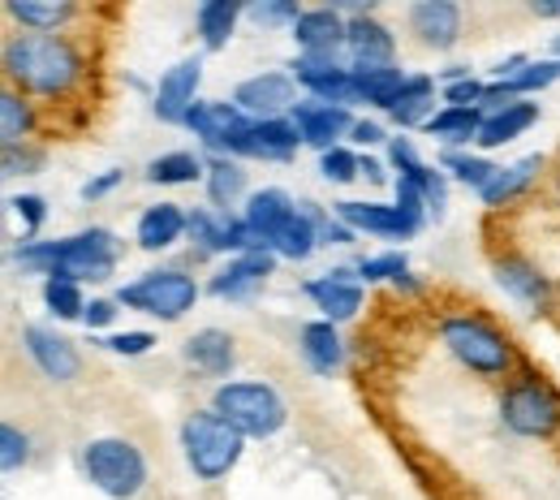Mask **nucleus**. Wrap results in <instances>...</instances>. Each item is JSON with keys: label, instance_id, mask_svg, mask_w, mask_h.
Returning a JSON list of instances; mask_svg holds the SVG:
<instances>
[{"label": "nucleus", "instance_id": "obj_1", "mask_svg": "<svg viewBox=\"0 0 560 500\" xmlns=\"http://www.w3.org/2000/svg\"><path fill=\"white\" fill-rule=\"evenodd\" d=\"M13 259L31 272H44L48 281H108L117 259H121V242L113 229H82L73 237H57V242H22L13 251Z\"/></svg>", "mask_w": 560, "mask_h": 500}, {"label": "nucleus", "instance_id": "obj_2", "mask_svg": "<svg viewBox=\"0 0 560 500\" xmlns=\"http://www.w3.org/2000/svg\"><path fill=\"white\" fill-rule=\"evenodd\" d=\"M4 73L22 95H70L82 78V57L66 35H13L4 44Z\"/></svg>", "mask_w": 560, "mask_h": 500}, {"label": "nucleus", "instance_id": "obj_3", "mask_svg": "<svg viewBox=\"0 0 560 500\" xmlns=\"http://www.w3.org/2000/svg\"><path fill=\"white\" fill-rule=\"evenodd\" d=\"M440 341L444 350L457 358L466 371L483 375V380H495V375H509L513 371V346L509 337L479 319V315H444L440 319Z\"/></svg>", "mask_w": 560, "mask_h": 500}, {"label": "nucleus", "instance_id": "obj_4", "mask_svg": "<svg viewBox=\"0 0 560 500\" xmlns=\"http://www.w3.org/2000/svg\"><path fill=\"white\" fill-rule=\"evenodd\" d=\"M182 449H186V466L195 470V479L215 484V479H224L242 462L246 435L233 423H224L215 410H195L182 423Z\"/></svg>", "mask_w": 560, "mask_h": 500}, {"label": "nucleus", "instance_id": "obj_5", "mask_svg": "<svg viewBox=\"0 0 560 500\" xmlns=\"http://www.w3.org/2000/svg\"><path fill=\"white\" fill-rule=\"evenodd\" d=\"M211 410L224 423H233L246 440H268L289 419L280 393L264 380H229V384H220L215 397H211Z\"/></svg>", "mask_w": 560, "mask_h": 500}, {"label": "nucleus", "instance_id": "obj_6", "mask_svg": "<svg viewBox=\"0 0 560 500\" xmlns=\"http://www.w3.org/2000/svg\"><path fill=\"white\" fill-rule=\"evenodd\" d=\"M82 470L86 479L108 500H135L147 484V457L135 440L121 435H100L82 449Z\"/></svg>", "mask_w": 560, "mask_h": 500}, {"label": "nucleus", "instance_id": "obj_7", "mask_svg": "<svg viewBox=\"0 0 560 500\" xmlns=\"http://www.w3.org/2000/svg\"><path fill=\"white\" fill-rule=\"evenodd\" d=\"M500 419L526 440H548L560 428V393L535 371H522L500 397Z\"/></svg>", "mask_w": 560, "mask_h": 500}, {"label": "nucleus", "instance_id": "obj_8", "mask_svg": "<svg viewBox=\"0 0 560 500\" xmlns=\"http://www.w3.org/2000/svg\"><path fill=\"white\" fill-rule=\"evenodd\" d=\"M195 302H199V286L182 268H160V272H147L135 286L117 289V306L155 315L164 324H177L186 311H195Z\"/></svg>", "mask_w": 560, "mask_h": 500}, {"label": "nucleus", "instance_id": "obj_9", "mask_svg": "<svg viewBox=\"0 0 560 500\" xmlns=\"http://www.w3.org/2000/svg\"><path fill=\"white\" fill-rule=\"evenodd\" d=\"M298 143H302V135H298V126L289 117H268V121H250L237 139H229L215 155H250V160L280 164V160H289L298 151Z\"/></svg>", "mask_w": 560, "mask_h": 500}, {"label": "nucleus", "instance_id": "obj_10", "mask_svg": "<svg viewBox=\"0 0 560 500\" xmlns=\"http://www.w3.org/2000/svg\"><path fill=\"white\" fill-rule=\"evenodd\" d=\"M289 78L302 82V86L311 91V100H319V104H337V108L358 104V95H353V73L346 70L337 57H298V61L289 66Z\"/></svg>", "mask_w": 560, "mask_h": 500}, {"label": "nucleus", "instance_id": "obj_11", "mask_svg": "<svg viewBox=\"0 0 560 500\" xmlns=\"http://www.w3.org/2000/svg\"><path fill=\"white\" fill-rule=\"evenodd\" d=\"M186 233H190V242L199 246V255H220V251L246 255V251H255V246H259L242 216L208 212V208H195V212H190Z\"/></svg>", "mask_w": 560, "mask_h": 500}, {"label": "nucleus", "instance_id": "obj_12", "mask_svg": "<svg viewBox=\"0 0 560 500\" xmlns=\"http://www.w3.org/2000/svg\"><path fill=\"white\" fill-rule=\"evenodd\" d=\"M289 121L298 126L302 143L319 147V155H324V151H332V147H337V139L353 130L350 108H337V104H319V100H298V104L289 108Z\"/></svg>", "mask_w": 560, "mask_h": 500}, {"label": "nucleus", "instance_id": "obj_13", "mask_svg": "<svg viewBox=\"0 0 560 500\" xmlns=\"http://www.w3.org/2000/svg\"><path fill=\"white\" fill-rule=\"evenodd\" d=\"M350 22L341 18V9H302V18L293 22V39L302 48V57H337L346 48Z\"/></svg>", "mask_w": 560, "mask_h": 500}, {"label": "nucleus", "instance_id": "obj_14", "mask_svg": "<svg viewBox=\"0 0 560 500\" xmlns=\"http://www.w3.org/2000/svg\"><path fill=\"white\" fill-rule=\"evenodd\" d=\"M199 78H203V61L199 57H186L182 66L160 78V91H155V117L168 121V126H186V113L199 104L195 91H199Z\"/></svg>", "mask_w": 560, "mask_h": 500}, {"label": "nucleus", "instance_id": "obj_15", "mask_svg": "<svg viewBox=\"0 0 560 500\" xmlns=\"http://www.w3.org/2000/svg\"><path fill=\"white\" fill-rule=\"evenodd\" d=\"M346 53H350V70H388L393 57H397V39H393V31L384 22L362 13V18H350Z\"/></svg>", "mask_w": 560, "mask_h": 500}, {"label": "nucleus", "instance_id": "obj_16", "mask_svg": "<svg viewBox=\"0 0 560 500\" xmlns=\"http://www.w3.org/2000/svg\"><path fill=\"white\" fill-rule=\"evenodd\" d=\"M306 298L324 311L328 324H341L353 319L358 306H362V286H358V268H332L315 281H306Z\"/></svg>", "mask_w": 560, "mask_h": 500}, {"label": "nucleus", "instance_id": "obj_17", "mask_svg": "<svg viewBox=\"0 0 560 500\" xmlns=\"http://www.w3.org/2000/svg\"><path fill=\"white\" fill-rule=\"evenodd\" d=\"M272 268H277V255H272L268 246H255V251H246V255H233L229 268H220V272L211 277L208 289L215 298H250L255 289L272 277Z\"/></svg>", "mask_w": 560, "mask_h": 500}, {"label": "nucleus", "instance_id": "obj_18", "mask_svg": "<svg viewBox=\"0 0 560 500\" xmlns=\"http://www.w3.org/2000/svg\"><path fill=\"white\" fill-rule=\"evenodd\" d=\"M337 220L350 224L353 233L362 229V233H375V237H415L422 229V220L406 216L397 204L384 208V204H353V199H346V204H337Z\"/></svg>", "mask_w": 560, "mask_h": 500}, {"label": "nucleus", "instance_id": "obj_19", "mask_svg": "<svg viewBox=\"0 0 560 500\" xmlns=\"http://www.w3.org/2000/svg\"><path fill=\"white\" fill-rule=\"evenodd\" d=\"M22 341H26V354L35 358V367H39L48 380H57V384H70L73 375L82 371V358L73 350V341L57 337L52 328L31 324V328L22 333Z\"/></svg>", "mask_w": 560, "mask_h": 500}, {"label": "nucleus", "instance_id": "obj_20", "mask_svg": "<svg viewBox=\"0 0 560 500\" xmlns=\"http://www.w3.org/2000/svg\"><path fill=\"white\" fill-rule=\"evenodd\" d=\"M186 126L195 130V139H203L211 155L220 151V147L229 143V139H237L250 121H246V113L237 108V104H220V100H199L190 113H186Z\"/></svg>", "mask_w": 560, "mask_h": 500}, {"label": "nucleus", "instance_id": "obj_21", "mask_svg": "<svg viewBox=\"0 0 560 500\" xmlns=\"http://www.w3.org/2000/svg\"><path fill=\"white\" fill-rule=\"evenodd\" d=\"M410 31L427 48L448 53L462 35V9L453 0H419V4H410Z\"/></svg>", "mask_w": 560, "mask_h": 500}, {"label": "nucleus", "instance_id": "obj_22", "mask_svg": "<svg viewBox=\"0 0 560 500\" xmlns=\"http://www.w3.org/2000/svg\"><path fill=\"white\" fill-rule=\"evenodd\" d=\"M233 104L242 113H255V121H268L277 117L280 108H293V78L289 73H259V78H246L237 91H233Z\"/></svg>", "mask_w": 560, "mask_h": 500}, {"label": "nucleus", "instance_id": "obj_23", "mask_svg": "<svg viewBox=\"0 0 560 500\" xmlns=\"http://www.w3.org/2000/svg\"><path fill=\"white\" fill-rule=\"evenodd\" d=\"M495 286L504 289L509 298H517L522 306H548V298H552V281L522 255L495 259Z\"/></svg>", "mask_w": 560, "mask_h": 500}, {"label": "nucleus", "instance_id": "obj_24", "mask_svg": "<svg viewBox=\"0 0 560 500\" xmlns=\"http://www.w3.org/2000/svg\"><path fill=\"white\" fill-rule=\"evenodd\" d=\"M298 346H302V358H306V367H311L315 375H332V371H341V362H346L341 333H337V324H328V319H311V324L302 328Z\"/></svg>", "mask_w": 560, "mask_h": 500}, {"label": "nucleus", "instance_id": "obj_25", "mask_svg": "<svg viewBox=\"0 0 560 500\" xmlns=\"http://www.w3.org/2000/svg\"><path fill=\"white\" fill-rule=\"evenodd\" d=\"M293 212H298V208H293V199H289L284 190H255V195L246 199L242 220H246V229L255 233V242H259V246H268V242H272V233H277L280 224H284Z\"/></svg>", "mask_w": 560, "mask_h": 500}, {"label": "nucleus", "instance_id": "obj_26", "mask_svg": "<svg viewBox=\"0 0 560 500\" xmlns=\"http://www.w3.org/2000/svg\"><path fill=\"white\" fill-rule=\"evenodd\" d=\"M186 224H190V216L182 212L177 204H155V208H147V212L139 216L135 237H139L142 251H168L173 242H182Z\"/></svg>", "mask_w": 560, "mask_h": 500}, {"label": "nucleus", "instance_id": "obj_27", "mask_svg": "<svg viewBox=\"0 0 560 500\" xmlns=\"http://www.w3.org/2000/svg\"><path fill=\"white\" fill-rule=\"evenodd\" d=\"M535 121H539V104H530V100H513V104H504V108L488 113V121H483V130H479V147L513 143V139L526 135Z\"/></svg>", "mask_w": 560, "mask_h": 500}, {"label": "nucleus", "instance_id": "obj_28", "mask_svg": "<svg viewBox=\"0 0 560 500\" xmlns=\"http://www.w3.org/2000/svg\"><path fill=\"white\" fill-rule=\"evenodd\" d=\"M186 362L195 367V371H203V375H229L233 371V337L229 333H220V328H203V333H195L190 341H186Z\"/></svg>", "mask_w": 560, "mask_h": 500}, {"label": "nucleus", "instance_id": "obj_29", "mask_svg": "<svg viewBox=\"0 0 560 500\" xmlns=\"http://www.w3.org/2000/svg\"><path fill=\"white\" fill-rule=\"evenodd\" d=\"M539 168H544V155H526V160H517V164H509V168H495V177L479 190V199H483L488 208H504L509 199H517V195L539 177Z\"/></svg>", "mask_w": 560, "mask_h": 500}, {"label": "nucleus", "instance_id": "obj_30", "mask_svg": "<svg viewBox=\"0 0 560 500\" xmlns=\"http://www.w3.org/2000/svg\"><path fill=\"white\" fill-rule=\"evenodd\" d=\"M315 246H319V224L302 212V208L289 216L277 233H272V242H268V251H272L277 259H293V264H298V259H311Z\"/></svg>", "mask_w": 560, "mask_h": 500}, {"label": "nucleus", "instance_id": "obj_31", "mask_svg": "<svg viewBox=\"0 0 560 500\" xmlns=\"http://www.w3.org/2000/svg\"><path fill=\"white\" fill-rule=\"evenodd\" d=\"M435 108V78H427V73H415V78H406V91H401V100L388 108V117L401 126V130H410V126H427L431 113Z\"/></svg>", "mask_w": 560, "mask_h": 500}, {"label": "nucleus", "instance_id": "obj_32", "mask_svg": "<svg viewBox=\"0 0 560 500\" xmlns=\"http://www.w3.org/2000/svg\"><path fill=\"white\" fill-rule=\"evenodd\" d=\"M353 73V95L358 104H380V108H393L406 91V73L397 66L388 70H350Z\"/></svg>", "mask_w": 560, "mask_h": 500}, {"label": "nucleus", "instance_id": "obj_33", "mask_svg": "<svg viewBox=\"0 0 560 500\" xmlns=\"http://www.w3.org/2000/svg\"><path fill=\"white\" fill-rule=\"evenodd\" d=\"M242 190H246V173H242V164H237V160H229V155H208L211 208H220V212L229 216V208L242 199Z\"/></svg>", "mask_w": 560, "mask_h": 500}, {"label": "nucleus", "instance_id": "obj_34", "mask_svg": "<svg viewBox=\"0 0 560 500\" xmlns=\"http://www.w3.org/2000/svg\"><path fill=\"white\" fill-rule=\"evenodd\" d=\"M483 121H488L483 108H444V113H435L422 130H427L431 139H444V143H470V139L479 143Z\"/></svg>", "mask_w": 560, "mask_h": 500}, {"label": "nucleus", "instance_id": "obj_35", "mask_svg": "<svg viewBox=\"0 0 560 500\" xmlns=\"http://www.w3.org/2000/svg\"><path fill=\"white\" fill-rule=\"evenodd\" d=\"M237 18H242V4H237V0H208V4H199L195 22H199V35H203V48H208V53L224 48V44L233 39Z\"/></svg>", "mask_w": 560, "mask_h": 500}, {"label": "nucleus", "instance_id": "obj_36", "mask_svg": "<svg viewBox=\"0 0 560 500\" xmlns=\"http://www.w3.org/2000/svg\"><path fill=\"white\" fill-rule=\"evenodd\" d=\"M195 177H208V160H199L195 151H168L147 164V182L155 186H190Z\"/></svg>", "mask_w": 560, "mask_h": 500}, {"label": "nucleus", "instance_id": "obj_37", "mask_svg": "<svg viewBox=\"0 0 560 500\" xmlns=\"http://www.w3.org/2000/svg\"><path fill=\"white\" fill-rule=\"evenodd\" d=\"M13 22H22L31 35H57L73 18V4H35V0H9L4 4Z\"/></svg>", "mask_w": 560, "mask_h": 500}, {"label": "nucleus", "instance_id": "obj_38", "mask_svg": "<svg viewBox=\"0 0 560 500\" xmlns=\"http://www.w3.org/2000/svg\"><path fill=\"white\" fill-rule=\"evenodd\" d=\"M31 130H35V113H31L26 95L4 91L0 95V139H4V147H22L31 139Z\"/></svg>", "mask_w": 560, "mask_h": 500}, {"label": "nucleus", "instance_id": "obj_39", "mask_svg": "<svg viewBox=\"0 0 560 500\" xmlns=\"http://www.w3.org/2000/svg\"><path fill=\"white\" fill-rule=\"evenodd\" d=\"M440 168H444V173H453L462 186L483 190L491 177H495V168H500V164H491V160H483V155H466V151H444V155H440Z\"/></svg>", "mask_w": 560, "mask_h": 500}, {"label": "nucleus", "instance_id": "obj_40", "mask_svg": "<svg viewBox=\"0 0 560 500\" xmlns=\"http://www.w3.org/2000/svg\"><path fill=\"white\" fill-rule=\"evenodd\" d=\"M44 306L57 315V319H82L86 315V298L73 281H44Z\"/></svg>", "mask_w": 560, "mask_h": 500}, {"label": "nucleus", "instance_id": "obj_41", "mask_svg": "<svg viewBox=\"0 0 560 500\" xmlns=\"http://www.w3.org/2000/svg\"><path fill=\"white\" fill-rule=\"evenodd\" d=\"M401 177H410V182H415V186L422 190V204H427V212L444 216V204H448V177H444V168L419 164L415 173H401Z\"/></svg>", "mask_w": 560, "mask_h": 500}, {"label": "nucleus", "instance_id": "obj_42", "mask_svg": "<svg viewBox=\"0 0 560 500\" xmlns=\"http://www.w3.org/2000/svg\"><path fill=\"white\" fill-rule=\"evenodd\" d=\"M246 18L255 26H289L293 31V22L302 18V9L293 0H255V4H246Z\"/></svg>", "mask_w": 560, "mask_h": 500}, {"label": "nucleus", "instance_id": "obj_43", "mask_svg": "<svg viewBox=\"0 0 560 500\" xmlns=\"http://www.w3.org/2000/svg\"><path fill=\"white\" fill-rule=\"evenodd\" d=\"M319 173H324L328 182L346 186V182H353V177L362 173V155H353L350 147H332V151L319 155Z\"/></svg>", "mask_w": 560, "mask_h": 500}, {"label": "nucleus", "instance_id": "obj_44", "mask_svg": "<svg viewBox=\"0 0 560 500\" xmlns=\"http://www.w3.org/2000/svg\"><path fill=\"white\" fill-rule=\"evenodd\" d=\"M406 272H410V264H406V255H397V251L371 255V259L358 264V281H401Z\"/></svg>", "mask_w": 560, "mask_h": 500}, {"label": "nucleus", "instance_id": "obj_45", "mask_svg": "<svg viewBox=\"0 0 560 500\" xmlns=\"http://www.w3.org/2000/svg\"><path fill=\"white\" fill-rule=\"evenodd\" d=\"M26 457H31V435L18 431L13 423H4V428H0V466L13 475V470L26 466Z\"/></svg>", "mask_w": 560, "mask_h": 500}, {"label": "nucleus", "instance_id": "obj_46", "mask_svg": "<svg viewBox=\"0 0 560 500\" xmlns=\"http://www.w3.org/2000/svg\"><path fill=\"white\" fill-rule=\"evenodd\" d=\"M44 164V151H35V147H4V177H26V173H35Z\"/></svg>", "mask_w": 560, "mask_h": 500}, {"label": "nucleus", "instance_id": "obj_47", "mask_svg": "<svg viewBox=\"0 0 560 500\" xmlns=\"http://www.w3.org/2000/svg\"><path fill=\"white\" fill-rule=\"evenodd\" d=\"M444 100H448V108H479L488 100V86L479 78H466L457 86H444Z\"/></svg>", "mask_w": 560, "mask_h": 500}, {"label": "nucleus", "instance_id": "obj_48", "mask_svg": "<svg viewBox=\"0 0 560 500\" xmlns=\"http://www.w3.org/2000/svg\"><path fill=\"white\" fill-rule=\"evenodd\" d=\"M9 208H13V212H18V220L26 224V233H39V224L48 220V204H44L39 195H18Z\"/></svg>", "mask_w": 560, "mask_h": 500}, {"label": "nucleus", "instance_id": "obj_49", "mask_svg": "<svg viewBox=\"0 0 560 500\" xmlns=\"http://www.w3.org/2000/svg\"><path fill=\"white\" fill-rule=\"evenodd\" d=\"M104 346H108L113 354H121V358H139V354H147V350L155 346V337H151V333H113Z\"/></svg>", "mask_w": 560, "mask_h": 500}, {"label": "nucleus", "instance_id": "obj_50", "mask_svg": "<svg viewBox=\"0 0 560 500\" xmlns=\"http://www.w3.org/2000/svg\"><path fill=\"white\" fill-rule=\"evenodd\" d=\"M113 315H117V298H91V302H86L82 324H86V328H108V324H113Z\"/></svg>", "mask_w": 560, "mask_h": 500}, {"label": "nucleus", "instance_id": "obj_51", "mask_svg": "<svg viewBox=\"0 0 560 500\" xmlns=\"http://www.w3.org/2000/svg\"><path fill=\"white\" fill-rule=\"evenodd\" d=\"M388 160H393V168L397 173H415L422 160H419V151H415V143L410 139H393V147H388Z\"/></svg>", "mask_w": 560, "mask_h": 500}, {"label": "nucleus", "instance_id": "obj_52", "mask_svg": "<svg viewBox=\"0 0 560 500\" xmlns=\"http://www.w3.org/2000/svg\"><path fill=\"white\" fill-rule=\"evenodd\" d=\"M121 177H126L121 168H108L104 177H95V182H86V186H82V199H86V204H91V199H104L108 190H117V186H121Z\"/></svg>", "mask_w": 560, "mask_h": 500}, {"label": "nucleus", "instance_id": "obj_53", "mask_svg": "<svg viewBox=\"0 0 560 500\" xmlns=\"http://www.w3.org/2000/svg\"><path fill=\"white\" fill-rule=\"evenodd\" d=\"M319 242H328V246H350L353 242V229L350 224H341V220H319Z\"/></svg>", "mask_w": 560, "mask_h": 500}, {"label": "nucleus", "instance_id": "obj_54", "mask_svg": "<svg viewBox=\"0 0 560 500\" xmlns=\"http://www.w3.org/2000/svg\"><path fill=\"white\" fill-rule=\"evenodd\" d=\"M350 139L353 143H362V147L380 143V139H384V126H380V121H353Z\"/></svg>", "mask_w": 560, "mask_h": 500}, {"label": "nucleus", "instance_id": "obj_55", "mask_svg": "<svg viewBox=\"0 0 560 500\" xmlns=\"http://www.w3.org/2000/svg\"><path fill=\"white\" fill-rule=\"evenodd\" d=\"M535 18H560V0H530Z\"/></svg>", "mask_w": 560, "mask_h": 500}, {"label": "nucleus", "instance_id": "obj_56", "mask_svg": "<svg viewBox=\"0 0 560 500\" xmlns=\"http://www.w3.org/2000/svg\"><path fill=\"white\" fill-rule=\"evenodd\" d=\"M362 173H366L371 182H384V164H380V160H362Z\"/></svg>", "mask_w": 560, "mask_h": 500}, {"label": "nucleus", "instance_id": "obj_57", "mask_svg": "<svg viewBox=\"0 0 560 500\" xmlns=\"http://www.w3.org/2000/svg\"><path fill=\"white\" fill-rule=\"evenodd\" d=\"M393 286H397V289H410V293H419V281H415V277H410V272H406V277H401V281H393Z\"/></svg>", "mask_w": 560, "mask_h": 500}, {"label": "nucleus", "instance_id": "obj_58", "mask_svg": "<svg viewBox=\"0 0 560 500\" xmlns=\"http://www.w3.org/2000/svg\"><path fill=\"white\" fill-rule=\"evenodd\" d=\"M552 53H557V57H560V35H557V39H552Z\"/></svg>", "mask_w": 560, "mask_h": 500}]
</instances>
